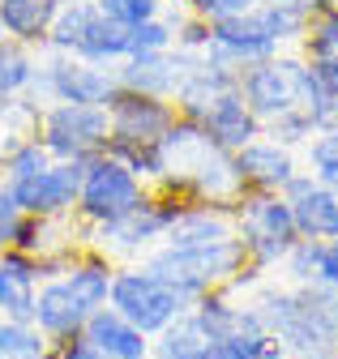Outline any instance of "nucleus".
Wrapping results in <instances>:
<instances>
[{
	"instance_id": "obj_1",
	"label": "nucleus",
	"mask_w": 338,
	"mask_h": 359,
	"mask_svg": "<svg viewBox=\"0 0 338 359\" xmlns=\"http://www.w3.org/2000/svg\"><path fill=\"white\" fill-rule=\"evenodd\" d=\"M252 312L262 317L270 338L291 359H338V317L334 291L325 287H291L262 274L252 287L240 291Z\"/></svg>"
},
{
	"instance_id": "obj_2",
	"label": "nucleus",
	"mask_w": 338,
	"mask_h": 359,
	"mask_svg": "<svg viewBox=\"0 0 338 359\" xmlns=\"http://www.w3.org/2000/svg\"><path fill=\"white\" fill-rule=\"evenodd\" d=\"M154 189L184 201L236 205L244 197V180L231 150L210 142L193 120H176V128L163 137V180Z\"/></svg>"
},
{
	"instance_id": "obj_3",
	"label": "nucleus",
	"mask_w": 338,
	"mask_h": 359,
	"mask_svg": "<svg viewBox=\"0 0 338 359\" xmlns=\"http://www.w3.org/2000/svg\"><path fill=\"white\" fill-rule=\"evenodd\" d=\"M158 278H167L189 304H197L210 291H244L262 278V269L248 265V252L240 240L223 244H158L146 252V261Z\"/></svg>"
},
{
	"instance_id": "obj_4",
	"label": "nucleus",
	"mask_w": 338,
	"mask_h": 359,
	"mask_svg": "<svg viewBox=\"0 0 338 359\" xmlns=\"http://www.w3.org/2000/svg\"><path fill=\"white\" fill-rule=\"evenodd\" d=\"M43 52H65L90 65H120L129 60V26L111 22L95 0H65V9L56 13Z\"/></svg>"
},
{
	"instance_id": "obj_5",
	"label": "nucleus",
	"mask_w": 338,
	"mask_h": 359,
	"mask_svg": "<svg viewBox=\"0 0 338 359\" xmlns=\"http://www.w3.org/2000/svg\"><path fill=\"white\" fill-rule=\"evenodd\" d=\"M236 214V240L248 252V265L270 274L283 265V257L300 244V227L291 218V205L283 201V193H248L231 205Z\"/></svg>"
},
{
	"instance_id": "obj_6",
	"label": "nucleus",
	"mask_w": 338,
	"mask_h": 359,
	"mask_svg": "<svg viewBox=\"0 0 338 359\" xmlns=\"http://www.w3.org/2000/svg\"><path fill=\"white\" fill-rule=\"evenodd\" d=\"M107 308H116L129 325H137L146 338L163 334L176 317L193 308L167 278H158L150 265L133 261V265H116L111 274V295H107Z\"/></svg>"
},
{
	"instance_id": "obj_7",
	"label": "nucleus",
	"mask_w": 338,
	"mask_h": 359,
	"mask_svg": "<svg viewBox=\"0 0 338 359\" xmlns=\"http://www.w3.org/2000/svg\"><path fill=\"white\" fill-rule=\"evenodd\" d=\"M120 95L116 65H90L65 52H39L34 86L30 99L34 103H86V107H107Z\"/></svg>"
},
{
	"instance_id": "obj_8",
	"label": "nucleus",
	"mask_w": 338,
	"mask_h": 359,
	"mask_svg": "<svg viewBox=\"0 0 338 359\" xmlns=\"http://www.w3.org/2000/svg\"><path fill=\"white\" fill-rule=\"evenodd\" d=\"M180 201L184 197H172V193L150 189V197L133 214L107 222V227H86V244L95 252H103L107 261H116V265L146 261V252H154L163 244V231H167V222H172V214H176Z\"/></svg>"
},
{
	"instance_id": "obj_9",
	"label": "nucleus",
	"mask_w": 338,
	"mask_h": 359,
	"mask_svg": "<svg viewBox=\"0 0 338 359\" xmlns=\"http://www.w3.org/2000/svg\"><path fill=\"white\" fill-rule=\"evenodd\" d=\"M150 197V184L142 175H133L120 158L99 154L86 163V175H81V197H77V218L81 227H107V222L133 214L142 201Z\"/></svg>"
},
{
	"instance_id": "obj_10",
	"label": "nucleus",
	"mask_w": 338,
	"mask_h": 359,
	"mask_svg": "<svg viewBox=\"0 0 338 359\" xmlns=\"http://www.w3.org/2000/svg\"><path fill=\"white\" fill-rule=\"evenodd\" d=\"M107 107H86V103H43L39 111V142L52 158L65 163H90L107 154Z\"/></svg>"
},
{
	"instance_id": "obj_11",
	"label": "nucleus",
	"mask_w": 338,
	"mask_h": 359,
	"mask_svg": "<svg viewBox=\"0 0 338 359\" xmlns=\"http://www.w3.org/2000/svg\"><path fill=\"white\" fill-rule=\"evenodd\" d=\"M193 317L205 325V334L223 346L227 359H262L274 338L262 325V317L252 312L248 299H240V291H210L193 304Z\"/></svg>"
},
{
	"instance_id": "obj_12",
	"label": "nucleus",
	"mask_w": 338,
	"mask_h": 359,
	"mask_svg": "<svg viewBox=\"0 0 338 359\" xmlns=\"http://www.w3.org/2000/svg\"><path fill=\"white\" fill-rule=\"evenodd\" d=\"M180 111L172 99H154V95H137V90H120L107 103V154L111 150H133V146H163V137L176 128Z\"/></svg>"
},
{
	"instance_id": "obj_13",
	"label": "nucleus",
	"mask_w": 338,
	"mask_h": 359,
	"mask_svg": "<svg viewBox=\"0 0 338 359\" xmlns=\"http://www.w3.org/2000/svg\"><path fill=\"white\" fill-rule=\"evenodd\" d=\"M300 73H304L300 52H278V56L240 73V95H244L248 111L262 120V128L270 120H278L283 111L300 107Z\"/></svg>"
},
{
	"instance_id": "obj_14",
	"label": "nucleus",
	"mask_w": 338,
	"mask_h": 359,
	"mask_svg": "<svg viewBox=\"0 0 338 359\" xmlns=\"http://www.w3.org/2000/svg\"><path fill=\"white\" fill-rule=\"evenodd\" d=\"M81 175H86V163H65V158H52L43 171H34L26 180H13L5 184L18 201L22 214L30 218H65L77 210V197H81Z\"/></svg>"
},
{
	"instance_id": "obj_15",
	"label": "nucleus",
	"mask_w": 338,
	"mask_h": 359,
	"mask_svg": "<svg viewBox=\"0 0 338 359\" xmlns=\"http://www.w3.org/2000/svg\"><path fill=\"white\" fill-rule=\"evenodd\" d=\"M180 120H193L210 142H219L223 150H240V146H248L252 137H262V120L248 111V103H244V95H240V86H231V90H223V95H215L210 103H201V107H193L189 116H180Z\"/></svg>"
},
{
	"instance_id": "obj_16",
	"label": "nucleus",
	"mask_w": 338,
	"mask_h": 359,
	"mask_svg": "<svg viewBox=\"0 0 338 359\" xmlns=\"http://www.w3.org/2000/svg\"><path fill=\"white\" fill-rule=\"evenodd\" d=\"M236 171L248 193H283L291 175H300V150H291L274 137H252L248 146L236 150Z\"/></svg>"
},
{
	"instance_id": "obj_17",
	"label": "nucleus",
	"mask_w": 338,
	"mask_h": 359,
	"mask_svg": "<svg viewBox=\"0 0 338 359\" xmlns=\"http://www.w3.org/2000/svg\"><path fill=\"white\" fill-rule=\"evenodd\" d=\"M283 201L291 205V218L300 227V240H330L338 222V189L313 180L304 167L300 175H291V184L283 189Z\"/></svg>"
},
{
	"instance_id": "obj_18",
	"label": "nucleus",
	"mask_w": 338,
	"mask_h": 359,
	"mask_svg": "<svg viewBox=\"0 0 338 359\" xmlns=\"http://www.w3.org/2000/svg\"><path fill=\"white\" fill-rule=\"evenodd\" d=\"M184 60L189 52L172 48V52H142L116 65V81L120 90H137V95H154V99H172L184 81Z\"/></svg>"
},
{
	"instance_id": "obj_19",
	"label": "nucleus",
	"mask_w": 338,
	"mask_h": 359,
	"mask_svg": "<svg viewBox=\"0 0 338 359\" xmlns=\"http://www.w3.org/2000/svg\"><path fill=\"white\" fill-rule=\"evenodd\" d=\"M223 240H236V214L231 205H210V201H180L163 231V244H223Z\"/></svg>"
},
{
	"instance_id": "obj_20",
	"label": "nucleus",
	"mask_w": 338,
	"mask_h": 359,
	"mask_svg": "<svg viewBox=\"0 0 338 359\" xmlns=\"http://www.w3.org/2000/svg\"><path fill=\"white\" fill-rule=\"evenodd\" d=\"M30 321L39 325V334H43L48 342H52V338H73V334L86 330L90 308L81 304V299L65 287V278L56 274V278H43V283H39V295H34V317H30Z\"/></svg>"
},
{
	"instance_id": "obj_21",
	"label": "nucleus",
	"mask_w": 338,
	"mask_h": 359,
	"mask_svg": "<svg viewBox=\"0 0 338 359\" xmlns=\"http://www.w3.org/2000/svg\"><path fill=\"white\" fill-rule=\"evenodd\" d=\"M39 257L22 248L0 252V317L5 321H30L34 317V295H39Z\"/></svg>"
},
{
	"instance_id": "obj_22",
	"label": "nucleus",
	"mask_w": 338,
	"mask_h": 359,
	"mask_svg": "<svg viewBox=\"0 0 338 359\" xmlns=\"http://www.w3.org/2000/svg\"><path fill=\"white\" fill-rule=\"evenodd\" d=\"M81 338H86L103 359H150V338L137 325H129L107 304L99 312H90V321H86V330H81Z\"/></svg>"
},
{
	"instance_id": "obj_23",
	"label": "nucleus",
	"mask_w": 338,
	"mask_h": 359,
	"mask_svg": "<svg viewBox=\"0 0 338 359\" xmlns=\"http://www.w3.org/2000/svg\"><path fill=\"white\" fill-rule=\"evenodd\" d=\"M150 359H227V355L189 308L184 317H176L163 334L150 338Z\"/></svg>"
},
{
	"instance_id": "obj_24",
	"label": "nucleus",
	"mask_w": 338,
	"mask_h": 359,
	"mask_svg": "<svg viewBox=\"0 0 338 359\" xmlns=\"http://www.w3.org/2000/svg\"><path fill=\"white\" fill-rule=\"evenodd\" d=\"M60 9H65V0H0V22H5L9 39L43 52L48 30H52Z\"/></svg>"
},
{
	"instance_id": "obj_25",
	"label": "nucleus",
	"mask_w": 338,
	"mask_h": 359,
	"mask_svg": "<svg viewBox=\"0 0 338 359\" xmlns=\"http://www.w3.org/2000/svg\"><path fill=\"white\" fill-rule=\"evenodd\" d=\"M295 52L309 60V69L321 77V86L330 95H338V5L309 22V34L300 39Z\"/></svg>"
},
{
	"instance_id": "obj_26",
	"label": "nucleus",
	"mask_w": 338,
	"mask_h": 359,
	"mask_svg": "<svg viewBox=\"0 0 338 359\" xmlns=\"http://www.w3.org/2000/svg\"><path fill=\"white\" fill-rule=\"evenodd\" d=\"M34 69H39V48H26L18 39H0V103L30 95Z\"/></svg>"
},
{
	"instance_id": "obj_27",
	"label": "nucleus",
	"mask_w": 338,
	"mask_h": 359,
	"mask_svg": "<svg viewBox=\"0 0 338 359\" xmlns=\"http://www.w3.org/2000/svg\"><path fill=\"white\" fill-rule=\"evenodd\" d=\"M39 111H43V103H34L30 95L0 103V158L9 150H18L22 142L39 137Z\"/></svg>"
},
{
	"instance_id": "obj_28",
	"label": "nucleus",
	"mask_w": 338,
	"mask_h": 359,
	"mask_svg": "<svg viewBox=\"0 0 338 359\" xmlns=\"http://www.w3.org/2000/svg\"><path fill=\"white\" fill-rule=\"evenodd\" d=\"M300 167H304L313 180H321V184L338 189V128H334V124L317 128L313 137H309V146L300 150Z\"/></svg>"
},
{
	"instance_id": "obj_29",
	"label": "nucleus",
	"mask_w": 338,
	"mask_h": 359,
	"mask_svg": "<svg viewBox=\"0 0 338 359\" xmlns=\"http://www.w3.org/2000/svg\"><path fill=\"white\" fill-rule=\"evenodd\" d=\"M48 338L34 321H5L0 317V359H43Z\"/></svg>"
},
{
	"instance_id": "obj_30",
	"label": "nucleus",
	"mask_w": 338,
	"mask_h": 359,
	"mask_svg": "<svg viewBox=\"0 0 338 359\" xmlns=\"http://www.w3.org/2000/svg\"><path fill=\"white\" fill-rule=\"evenodd\" d=\"M52 163V154L43 150V142L39 137H30V142H22L18 150H9L5 158H0V184H13V180H26V175H34V171H43Z\"/></svg>"
},
{
	"instance_id": "obj_31",
	"label": "nucleus",
	"mask_w": 338,
	"mask_h": 359,
	"mask_svg": "<svg viewBox=\"0 0 338 359\" xmlns=\"http://www.w3.org/2000/svg\"><path fill=\"white\" fill-rule=\"evenodd\" d=\"M317 128H321V124H317L304 107H291V111H283L278 120H270L262 133H266V137H274V142H283V146H291V150H304Z\"/></svg>"
},
{
	"instance_id": "obj_32",
	"label": "nucleus",
	"mask_w": 338,
	"mask_h": 359,
	"mask_svg": "<svg viewBox=\"0 0 338 359\" xmlns=\"http://www.w3.org/2000/svg\"><path fill=\"white\" fill-rule=\"evenodd\" d=\"M95 5H99L111 22H120V26H142V22H150V18H163L167 0H95Z\"/></svg>"
},
{
	"instance_id": "obj_33",
	"label": "nucleus",
	"mask_w": 338,
	"mask_h": 359,
	"mask_svg": "<svg viewBox=\"0 0 338 359\" xmlns=\"http://www.w3.org/2000/svg\"><path fill=\"white\" fill-rule=\"evenodd\" d=\"M257 5H266V0H184V9H189V13H197V18H205V22L240 18V13L257 9Z\"/></svg>"
},
{
	"instance_id": "obj_34",
	"label": "nucleus",
	"mask_w": 338,
	"mask_h": 359,
	"mask_svg": "<svg viewBox=\"0 0 338 359\" xmlns=\"http://www.w3.org/2000/svg\"><path fill=\"white\" fill-rule=\"evenodd\" d=\"M22 210H18V201H13V193L0 184V252L5 248H13L18 244V227H22Z\"/></svg>"
},
{
	"instance_id": "obj_35",
	"label": "nucleus",
	"mask_w": 338,
	"mask_h": 359,
	"mask_svg": "<svg viewBox=\"0 0 338 359\" xmlns=\"http://www.w3.org/2000/svg\"><path fill=\"white\" fill-rule=\"evenodd\" d=\"M313 287L338 291V240H317V278Z\"/></svg>"
},
{
	"instance_id": "obj_36",
	"label": "nucleus",
	"mask_w": 338,
	"mask_h": 359,
	"mask_svg": "<svg viewBox=\"0 0 338 359\" xmlns=\"http://www.w3.org/2000/svg\"><path fill=\"white\" fill-rule=\"evenodd\" d=\"M43 359H103V355L81 334H73V338H52L48 351H43Z\"/></svg>"
},
{
	"instance_id": "obj_37",
	"label": "nucleus",
	"mask_w": 338,
	"mask_h": 359,
	"mask_svg": "<svg viewBox=\"0 0 338 359\" xmlns=\"http://www.w3.org/2000/svg\"><path fill=\"white\" fill-rule=\"evenodd\" d=\"M278 5H295V9H304L309 18H317V13L334 9V0H278Z\"/></svg>"
},
{
	"instance_id": "obj_38",
	"label": "nucleus",
	"mask_w": 338,
	"mask_h": 359,
	"mask_svg": "<svg viewBox=\"0 0 338 359\" xmlns=\"http://www.w3.org/2000/svg\"><path fill=\"white\" fill-rule=\"evenodd\" d=\"M262 359H291V355H283V351H278V342H274V346H270V351H266Z\"/></svg>"
},
{
	"instance_id": "obj_39",
	"label": "nucleus",
	"mask_w": 338,
	"mask_h": 359,
	"mask_svg": "<svg viewBox=\"0 0 338 359\" xmlns=\"http://www.w3.org/2000/svg\"><path fill=\"white\" fill-rule=\"evenodd\" d=\"M330 124L338 128V95H334V107H330Z\"/></svg>"
},
{
	"instance_id": "obj_40",
	"label": "nucleus",
	"mask_w": 338,
	"mask_h": 359,
	"mask_svg": "<svg viewBox=\"0 0 338 359\" xmlns=\"http://www.w3.org/2000/svg\"><path fill=\"white\" fill-rule=\"evenodd\" d=\"M334 317H338V291H334Z\"/></svg>"
},
{
	"instance_id": "obj_41",
	"label": "nucleus",
	"mask_w": 338,
	"mask_h": 359,
	"mask_svg": "<svg viewBox=\"0 0 338 359\" xmlns=\"http://www.w3.org/2000/svg\"><path fill=\"white\" fill-rule=\"evenodd\" d=\"M0 39H9V34H5V22H0Z\"/></svg>"
},
{
	"instance_id": "obj_42",
	"label": "nucleus",
	"mask_w": 338,
	"mask_h": 359,
	"mask_svg": "<svg viewBox=\"0 0 338 359\" xmlns=\"http://www.w3.org/2000/svg\"><path fill=\"white\" fill-rule=\"evenodd\" d=\"M330 240H338V222H334V236H330Z\"/></svg>"
},
{
	"instance_id": "obj_43",
	"label": "nucleus",
	"mask_w": 338,
	"mask_h": 359,
	"mask_svg": "<svg viewBox=\"0 0 338 359\" xmlns=\"http://www.w3.org/2000/svg\"><path fill=\"white\" fill-rule=\"evenodd\" d=\"M334 5H338V0H334Z\"/></svg>"
}]
</instances>
